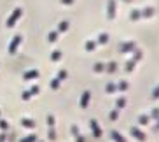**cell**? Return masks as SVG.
Returning <instances> with one entry per match:
<instances>
[{
    "label": "cell",
    "mask_w": 159,
    "mask_h": 142,
    "mask_svg": "<svg viewBox=\"0 0 159 142\" xmlns=\"http://www.w3.org/2000/svg\"><path fill=\"white\" fill-rule=\"evenodd\" d=\"M21 14H23V9H21V7H16L14 12H12V14L9 16V19H7V26H9V28H12V26H14V23L19 19V16H21Z\"/></svg>",
    "instance_id": "obj_1"
},
{
    "label": "cell",
    "mask_w": 159,
    "mask_h": 142,
    "mask_svg": "<svg viewBox=\"0 0 159 142\" xmlns=\"http://www.w3.org/2000/svg\"><path fill=\"white\" fill-rule=\"evenodd\" d=\"M116 12H117L116 0H108V2H107V18L108 19H114V18H116Z\"/></svg>",
    "instance_id": "obj_2"
},
{
    "label": "cell",
    "mask_w": 159,
    "mask_h": 142,
    "mask_svg": "<svg viewBox=\"0 0 159 142\" xmlns=\"http://www.w3.org/2000/svg\"><path fill=\"white\" fill-rule=\"evenodd\" d=\"M21 42V35H16L14 39H12V42H11V47H9V53H14L16 47H18V44Z\"/></svg>",
    "instance_id": "obj_3"
},
{
    "label": "cell",
    "mask_w": 159,
    "mask_h": 142,
    "mask_svg": "<svg viewBox=\"0 0 159 142\" xmlns=\"http://www.w3.org/2000/svg\"><path fill=\"white\" fill-rule=\"evenodd\" d=\"M140 12H142V18H150V16L154 14V9H152V7H145Z\"/></svg>",
    "instance_id": "obj_4"
},
{
    "label": "cell",
    "mask_w": 159,
    "mask_h": 142,
    "mask_svg": "<svg viewBox=\"0 0 159 142\" xmlns=\"http://www.w3.org/2000/svg\"><path fill=\"white\" fill-rule=\"evenodd\" d=\"M129 18L133 19V21H136V19H140V18H142L140 9H133V11H131V14H129Z\"/></svg>",
    "instance_id": "obj_5"
},
{
    "label": "cell",
    "mask_w": 159,
    "mask_h": 142,
    "mask_svg": "<svg viewBox=\"0 0 159 142\" xmlns=\"http://www.w3.org/2000/svg\"><path fill=\"white\" fill-rule=\"evenodd\" d=\"M133 47H135V44L133 42H126V44H122V51H131V49H133Z\"/></svg>",
    "instance_id": "obj_6"
},
{
    "label": "cell",
    "mask_w": 159,
    "mask_h": 142,
    "mask_svg": "<svg viewBox=\"0 0 159 142\" xmlns=\"http://www.w3.org/2000/svg\"><path fill=\"white\" fill-rule=\"evenodd\" d=\"M37 76H39V72H37V70H30L28 74L25 76V79H32V77H37Z\"/></svg>",
    "instance_id": "obj_7"
},
{
    "label": "cell",
    "mask_w": 159,
    "mask_h": 142,
    "mask_svg": "<svg viewBox=\"0 0 159 142\" xmlns=\"http://www.w3.org/2000/svg\"><path fill=\"white\" fill-rule=\"evenodd\" d=\"M66 28H68V21H61V23H60V30H61V32H65Z\"/></svg>",
    "instance_id": "obj_8"
},
{
    "label": "cell",
    "mask_w": 159,
    "mask_h": 142,
    "mask_svg": "<svg viewBox=\"0 0 159 142\" xmlns=\"http://www.w3.org/2000/svg\"><path fill=\"white\" fill-rule=\"evenodd\" d=\"M56 37H58L56 32H51V33H49V40H51V42H54V40H56Z\"/></svg>",
    "instance_id": "obj_9"
},
{
    "label": "cell",
    "mask_w": 159,
    "mask_h": 142,
    "mask_svg": "<svg viewBox=\"0 0 159 142\" xmlns=\"http://www.w3.org/2000/svg\"><path fill=\"white\" fill-rule=\"evenodd\" d=\"M60 2H61L63 5H72V4L75 2V0H60Z\"/></svg>",
    "instance_id": "obj_10"
},
{
    "label": "cell",
    "mask_w": 159,
    "mask_h": 142,
    "mask_svg": "<svg viewBox=\"0 0 159 142\" xmlns=\"http://www.w3.org/2000/svg\"><path fill=\"white\" fill-rule=\"evenodd\" d=\"M86 49H88V51L94 49V42H88V44H86Z\"/></svg>",
    "instance_id": "obj_11"
},
{
    "label": "cell",
    "mask_w": 159,
    "mask_h": 142,
    "mask_svg": "<svg viewBox=\"0 0 159 142\" xmlns=\"http://www.w3.org/2000/svg\"><path fill=\"white\" fill-rule=\"evenodd\" d=\"M94 70H96V72L103 70V65H102V63H98V65H94Z\"/></svg>",
    "instance_id": "obj_12"
},
{
    "label": "cell",
    "mask_w": 159,
    "mask_h": 142,
    "mask_svg": "<svg viewBox=\"0 0 159 142\" xmlns=\"http://www.w3.org/2000/svg\"><path fill=\"white\" fill-rule=\"evenodd\" d=\"M58 58H60V53H52V60H58Z\"/></svg>",
    "instance_id": "obj_13"
},
{
    "label": "cell",
    "mask_w": 159,
    "mask_h": 142,
    "mask_svg": "<svg viewBox=\"0 0 159 142\" xmlns=\"http://www.w3.org/2000/svg\"><path fill=\"white\" fill-rule=\"evenodd\" d=\"M60 77H61V79H63V77H66V72H65V70H61V72H60Z\"/></svg>",
    "instance_id": "obj_14"
},
{
    "label": "cell",
    "mask_w": 159,
    "mask_h": 142,
    "mask_svg": "<svg viewBox=\"0 0 159 142\" xmlns=\"http://www.w3.org/2000/svg\"><path fill=\"white\" fill-rule=\"evenodd\" d=\"M124 2H131V0H124Z\"/></svg>",
    "instance_id": "obj_15"
}]
</instances>
